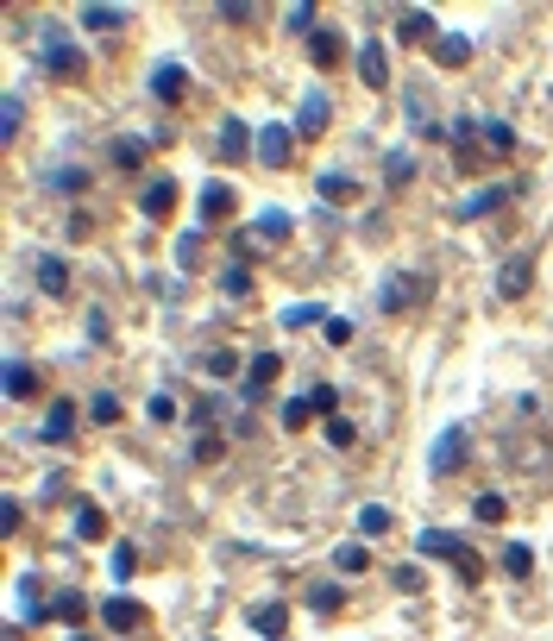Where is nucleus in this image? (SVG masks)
<instances>
[{
    "label": "nucleus",
    "mask_w": 553,
    "mask_h": 641,
    "mask_svg": "<svg viewBox=\"0 0 553 641\" xmlns=\"http://www.w3.org/2000/svg\"><path fill=\"white\" fill-rule=\"evenodd\" d=\"M38 57H44L51 76H82V44L63 25H38Z\"/></svg>",
    "instance_id": "nucleus-1"
},
{
    "label": "nucleus",
    "mask_w": 553,
    "mask_h": 641,
    "mask_svg": "<svg viewBox=\"0 0 553 641\" xmlns=\"http://www.w3.org/2000/svg\"><path fill=\"white\" fill-rule=\"evenodd\" d=\"M415 547H421L427 560H453V566H459V579H478V572H484V560H478L459 534H446V528H421V541H415Z\"/></svg>",
    "instance_id": "nucleus-2"
},
{
    "label": "nucleus",
    "mask_w": 553,
    "mask_h": 641,
    "mask_svg": "<svg viewBox=\"0 0 553 641\" xmlns=\"http://www.w3.org/2000/svg\"><path fill=\"white\" fill-rule=\"evenodd\" d=\"M516 202V183H484L478 195H465L459 208H453V221H484V214H497V208H510Z\"/></svg>",
    "instance_id": "nucleus-3"
},
{
    "label": "nucleus",
    "mask_w": 553,
    "mask_h": 641,
    "mask_svg": "<svg viewBox=\"0 0 553 641\" xmlns=\"http://www.w3.org/2000/svg\"><path fill=\"white\" fill-rule=\"evenodd\" d=\"M465 453H472V434H465V428L453 421V428H446V434L434 440V453H427V466H434V472L446 478V472H465Z\"/></svg>",
    "instance_id": "nucleus-4"
},
{
    "label": "nucleus",
    "mask_w": 553,
    "mask_h": 641,
    "mask_svg": "<svg viewBox=\"0 0 553 641\" xmlns=\"http://www.w3.org/2000/svg\"><path fill=\"white\" fill-rule=\"evenodd\" d=\"M289 145H295V127H289V120H271V127H258V145H252V151H258L265 170H283V164H289Z\"/></svg>",
    "instance_id": "nucleus-5"
},
{
    "label": "nucleus",
    "mask_w": 553,
    "mask_h": 641,
    "mask_svg": "<svg viewBox=\"0 0 553 641\" xmlns=\"http://www.w3.org/2000/svg\"><path fill=\"white\" fill-rule=\"evenodd\" d=\"M359 82L365 89H390V44L384 38H365L359 44Z\"/></svg>",
    "instance_id": "nucleus-6"
},
{
    "label": "nucleus",
    "mask_w": 553,
    "mask_h": 641,
    "mask_svg": "<svg viewBox=\"0 0 553 641\" xmlns=\"http://www.w3.org/2000/svg\"><path fill=\"white\" fill-rule=\"evenodd\" d=\"M145 89H151V101H164V108H176V101L189 95V70H183V63H157Z\"/></svg>",
    "instance_id": "nucleus-7"
},
{
    "label": "nucleus",
    "mask_w": 553,
    "mask_h": 641,
    "mask_svg": "<svg viewBox=\"0 0 553 641\" xmlns=\"http://www.w3.org/2000/svg\"><path fill=\"white\" fill-rule=\"evenodd\" d=\"M70 434H76V402H70V396H57V402L44 409V421H38V440H44V447H63Z\"/></svg>",
    "instance_id": "nucleus-8"
},
{
    "label": "nucleus",
    "mask_w": 553,
    "mask_h": 641,
    "mask_svg": "<svg viewBox=\"0 0 553 641\" xmlns=\"http://www.w3.org/2000/svg\"><path fill=\"white\" fill-rule=\"evenodd\" d=\"M529 283H535V258H529V252H516L503 270H497V296H503V302H522Z\"/></svg>",
    "instance_id": "nucleus-9"
},
{
    "label": "nucleus",
    "mask_w": 553,
    "mask_h": 641,
    "mask_svg": "<svg viewBox=\"0 0 553 641\" xmlns=\"http://www.w3.org/2000/svg\"><path fill=\"white\" fill-rule=\"evenodd\" d=\"M314 132H327V95L321 89H308L295 101V138H314Z\"/></svg>",
    "instance_id": "nucleus-10"
},
{
    "label": "nucleus",
    "mask_w": 553,
    "mask_h": 641,
    "mask_svg": "<svg viewBox=\"0 0 553 641\" xmlns=\"http://www.w3.org/2000/svg\"><path fill=\"white\" fill-rule=\"evenodd\" d=\"M76 25H82V32H114V25H127V6L89 0V6H76Z\"/></svg>",
    "instance_id": "nucleus-11"
},
{
    "label": "nucleus",
    "mask_w": 553,
    "mask_h": 641,
    "mask_svg": "<svg viewBox=\"0 0 553 641\" xmlns=\"http://www.w3.org/2000/svg\"><path fill=\"white\" fill-rule=\"evenodd\" d=\"M170 208H176V183H170V176H151L145 195H138V214H145V221H164Z\"/></svg>",
    "instance_id": "nucleus-12"
},
{
    "label": "nucleus",
    "mask_w": 553,
    "mask_h": 641,
    "mask_svg": "<svg viewBox=\"0 0 553 641\" xmlns=\"http://www.w3.org/2000/svg\"><path fill=\"white\" fill-rule=\"evenodd\" d=\"M101 623H108L114 636H133L138 623H145V604H133V598H108V604H101Z\"/></svg>",
    "instance_id": "nucleus-13"
},
{
    "label": "nucleus",
    "mask_w": 553,
    "mask_h": 641,
    "mask_svg": "<svg viewBox=\"0 0 553 641\" xmlns=\"http://www.w3.org/2000/svg\"><path fill=\"white\" fill-rule=\"evenodd\" d=\"M276 372H283V359H276V353H258V359H252V378H246V390H239V396H246V409H252V402L276 384Z\"/></svg>",
    "instance_id": "nucleus-14"
},
{
    "label": "nucleus",
    "mask_w": 553,
    "mask_h": 641,
    "mask_svg": "<svg viewBox=\"0 0 553 641\" xmlns=\"http://www.w3.org/2000/svg\"><path fill=\"white\" fill-rule=\"evenodd\" d=\"M415 296H421V283H415V277H403V270H397V277H384V289H378L384 315H403V308H409Z\"/></svg>",
    "instance_id": "nucleus-15"
},
{
    "label": "nucleus",
    "mask_w": 553,
    "mask_h": 641,
    "mask_svg": "<svg viewBox=\"0 0 553 641\" xmlns=\"http://www.w3.org/2000/svg\"><path fill=\"white\" fill-rule=\"evenodd\" d=\"M246 145H258V132L246 127L239 114H227V120H220V157H227V164H233V157H246Z\"/></svg>",
    "instance_id": "nucleus-16"
},
{
    "label": "nucleus",
    "mask_w": 553,
    "mask_h": 641,
    "mask_svg": "<svg viewBox=\"0 0 553 641\" xmlns=\"http://www.w3.org/2000/svg\"><path fill=\"white\" fill-rule=\"evenodd\" d=\"M145 151H151V138H138V132H120V138L108 145V164H114V170H138V164H145Z\"/></svg>",
    "instance_id": "nucleus-17"
},
{
    "label": "nucleus",
    "mask_w": 553,
    "mask_h": 641,
    "mask_svg": "<svg viewBox=\"0 0 553 641\" xmlns=\"http://www.w3.org/2000/svg\"><path fill=\"white\" fill-rule=\"evenodd\" d=\"M32 277H38V289H44V296H63V289H70V264H63L57 252L38 258V264H32Z\"/></svg>",
    "instance_id": "nucleus-18"
},
{
    "label": "nucleus",
    "mask_w": 553,
    "mask_h": 641,
    "mask_svg": "<svg viewBox=\"0 0 553 641\" xmlns=\"http://www.w3.org/2000/svg\"><path fill=\"white\" fill-rule=\"evenodd\" d=\"M89 183H95V176H89L82 164H63V170H44V189H51V195H82Z\"/></svg>",
    "instance_id": "nucleus-19"
},
{
    "label": "nucleus",
    "mask_w": 553,
    "mask_h": 641,
    "mask_svg": "<svg viewBox=\"0 0 553 641\" xmlns=\"http://www.w3.org/2000/svg\"><path fill=\"white\" fill-rule=\"evenodd\" d=\"M252 629H258V636L265 641H283V629H289V604H258V610H252Z\"/></svg>",
    "instance_id": "nucleus-20"
},
{
    "label": "nucleus",
    "mask_w": 553,
    "mask_h": 641,
    "mask_svg": "<svg viewBox=\"0 0 553 641\" xmlns=\"http://www.w3.org/2000/svg\"><path fill=\"white\" fill-rule=\"evenodd\" d=\"M465 57H472V38H459V32H440V38H434V63L465 70Z\"/></svg>",
    "instance_id": "nucleus-21"
},
{
    "label": "nucleus",
    "mask_w": 553,
    "mask_h": 641,
    "mask_svg": "<svg viewBox=\"0 0 553 641\" xmlns=\"http://www.w3.org/2000/svg\"><path fill=\"white\" fill-rule=\"evenodd\" d=\"M314 195H321V202H352L359 183H352L346 170H321V176H314Z\"/></svg>",
    "instance_id": "nucleus-22"
},
{
    "label": "nucleus",
    "mask_w": 553,
    "mask_h": 641,
    "mask_svg": "<svg viewBox=\"0 0 553 641\" xmlns=\"http://www.w3.org/2000/svg\"><path fill=\"white\" fill-rule=\"evenodd\" d=\"M195 202H202V221H227V214H233V189H227V183H202Z\"/></svg>",
    "instance_id": "nucleus-23"
},
{
    "label": "nucleus",
    "mask_w": 553,
    "mask_h": 641,
    "mask_svg": "<svg viewBox=\"0 0 553 641\" xmlns=\"http://www.w3.org/2000/svg\"><path fill=\"white\" fill-rule=\"evenodd\" d=\"M276 321H283L289 334H302V327H327V308H321V302H289Z\"/></svg>",
    "instance_id": "nucleus-24"
},
{
    "label": "nucleus",
    "mask_w": 553,
    "mask_h": 641,
    "mask_svg": "<svg viewBox=\"0 0 553 641\" xmlns=\"http://www.w3.org/2000/svg\"><path fill=\"white\" fill-rule=\"evenodd\" d=\"M289 227H295V221H289V214H283V208H265V214H258V221H252V233H258V240H265V246H283V240H289Z\"/></svg>",
    "instance_id": "nucleus-25"
},
{
    "label": "nucleus",
    "mask_w": 553,
    "mask_h": 641,
    "mask_svg": "<svg viewBox=\"0 0 553 641\" xmlns=\"http://www.w3.org/2000/svg\"><path fill=\"white\" fill-rule=\"evenodd\" d=\"M340 51H346V44H340V32H327V25L308 38V57H314V70H333V63H340Z\"/></svg>",
    "instance_id": "nucleus-26"
},
{
    "label": "nucleus",
    "mask_w": 553,
    "mask_h": 641,
    "mask_svg": "<svg viewBox=\"0 0 553 641\" xmlns=\"http://www.w3.org/2000/svg\"><path fill=\"white\" fill-rule=\"evenodd\" d=\"M314 13H321L314 0H295V6L283 13V25H289V38H314V32H321V25H314Z\"/></svg>",
    "instance_id": "nucleus-27"
},
{
    "label": "nucleus",
    "mask_w": 553,
    "mask_h": 641,
    "mask_svg": "<svg viewBox=\"0 0 553 641\" xmlns=\"http://www.w3.org/2000/svg\"><path fill=\"white\" fill-rule=\"evenodd\" d=\"M333 566L352 579V572H365V566H371V547H365V541H340V547H333Z\"/></svg>",
    "instance_id": "nucleus-28"
},
{
    "label": "nucleus",
    "mask_w": 553,
    "mask_h": 641,
    "mask_svg": "<svg viewBox=\"0 0 553 641\" xmlns=\"http://www.w3.org/2000/svg\"><path fill=\"white\" fill-rule=\"evenodd\" d=\"M51 617H57V623H70V629H76V623H82V617H89V598H82V591H57V598H51Z\"/></svg>",
    "instance_id": "nucleus-29"
},
{
    "label": "nucleus",
    "mask_w": 553,
    "mask_h": 641,
    "mask_svg": "<svg viewBox=\"0 0 553 641\" xmlns=\"http://www.w3.org/2000/svg\"><path fill=\"white\" fill-rule=\"evenodd\" d=\"M32 390H38V372H32L25 359H13V365H6V396H13V402H25Z\"/></svg>",
    "instance_id": "nucleus-30"
},
{
    "label": "nucleus",
    "mask_w": 553,
    "mask_h": 641,
    "mask_svg": "<svg viewBox=\"0 0 553 641\" xmlns=\"http://www.w3.org/2000/svg\"><path fill=\"white\" fill-rule=\"evenodd\" d=\"M390 522H397V515L384 510V504H365V510H359V541H378V534H390Z\"/></svg>",
    "instance_id": "nucleus-31"
},
{
    "label": "nucleus",
    "mask_w": 553,
    "mask_h": 641,
    "mask_svg": "<svg viewBox=\"0 0 553 641\" xmlns=\"http://www.w3.org/2000/svg\"><path fill=\"white\" fill-rule=\"evenodd\" d=\"M101 534H108V515L95 504H76V541H101Z\"/></svg>",
    "instance_id": "nucleus-32"
},
{
    "label": "nucleus",
    "mask_w": 553,
    "mask_h": 641,
    "mask_svg": "<svg viewBox=\"0 0 553 641\" xmlns=\"http://www.w3.org/2000/svg\"><path fill=\"white\" fill-rule=\"evenodd\" d=\"M427 32H434V13H427V6H403L397 38H427Z\"/></svg>",
    "instance_id": "nucleus-33"
},
{
    "label": "nucleus",
    "mask_w": 553,
    "mask_h": 641,
    "mask_svg": "<svg viewBox=\"0 0 553 641\" xmlns=\"http://www.w3.org/2000/svg\"><path fill=\"white\" fill-rule=\"evenodd\" d=\"M340 598H346V591H340L333 579H321V585H308V610H321V617H333V610H340Z\"/></svg>",
    "instance_id": "nucleus-34"
},
{
    "label": "nucleus",
    "mask_w": 553,
    "mask_h": 641,
    "mask_svg": "<svg viewBox=\"0 0 553 641\" xmlns=\"http://www.w3.org/2000/svg\"><path fill=\"white\" fill-rule=\"evenodd\" d=\"M384 183H390V189L415 183V157H409V151H390V157H384Z\"/></svg>",
    "instance_id": "nucleus-35"
},
{
    "label": "nucleus",
    "mask_w": 553,
    "mask_h": 641,
    "mask_svg": "<svg viewBox=\"0 0 553 641\" xmlns=\"http://www.w3.org/2000/svg\"><path fill=\"white\" fill-rule=\"evenodd\" d=\"M108 572H114V585H133V572H138V547L133 541L114 547V566H108Z\"/></svg>",
    "instance_id": "nucleus-36"
},
{
    "label": "nucleus",
    "mask_w": 553,
    "mask_h": 641,
    "mask_svg": "<svg viewBox=\"0 0 553 641\" xmlns=\"http://www.w3.org/2000/svg\"><path fill=\"white\" fill-rule=\"evenodd\" d=\"M478 132H484L491 151H516V127L510 120H478Z\"/></svg>",
    "instance_id": "nucleus-37"
},
{
    "label": "nucleus",
    "mask_w": 553,
    "mask_h": 641,
    "mask_svg": "<svg viewBox=\"0 0 553 641\" xmlns=\"http://www.w3.org/2000/svg\"><path fill=\"white\" fill-rule=\"evenodd\" d=\"M220 296H233V302L252 296V270H246V264H227V270H220Z\"/></svg>",
    "instance_id": "nucleus-38"
},
{
    "label": "nucleus",
    "mask_w": 553,
    "mask_h": 641,
    "mask_svg": "<svg viewBox=\"0 0 553 641\" xmlns=\"http://www.w3.org/2000/svg\"><path fill=\"white\" fill-rule=\"evenodd\" d=\"M89 415H95L101 428H114V421H120V396H114V390H95V396H89Z\"/></svg>",
    "instance_id": "nucleus-39"
},
{
    "label": "nucleus",
    "mask_w": 553,
    "mask_h": 641,
    "mask_svg": "<svg viewBox=\"0 0 553 641\" xmlns=\"http://www.w3.org/2000/svg\"><path fill=\"white\" fill-rule=\"evenodd\" d=\"M276 415H283V428L295 434V428H308V421H314V402H308V396H289V402H283Z\"/></svg>",
    "instance_id": "nucleus-40"
},
{
    "label": "nucleus",
    "mask_w": 553,
    "mask_h": 641,
    "mask_svg": "<svg viewBox=\"0 0 553 641\" xmlns=\"http://www.w3.org/2000/svg\"><path fill=\"white\" fill-rule=\"evenodd\" d=\"M503 572H510V579H529V572H535V553H529L522 541H510V547H503Z\"/></svg>",
    "instance_id": "nucleus-41"
},
{
    "label": "nucleus",
    "mask_w": 553,
    "mask_h": 641,
    "mask_svg": "<svg viewBox=\"0 0 553 641\" xmlns=\"http://www.w3.org/2000/svg\"><path fill=\"white\" fill-rule=\"evenodd\" d=\"M472 515H478V522H484V528H497V522H503V515H510V504H503V497H497V491H484V497H478V504H472Z\"/></svg>",
    "instance_id": "nucleus-42"
},
{
    "label": "nucleus",
    "mask_w": 553,
    "mask_h": 641,
    "mask_svg": "<svg viewBox=\"0 0 553 641\" xmlns=\"http://www.w3.org/2000/svg\"><path fill=\"white\" fill-rule=\"evenodd\" d=\"M145 415H151V421H176V396H170V390H151Z\"/></svg>",
    "instance_id": "nucleus-43"
},
{
    "label": "nucleus",
    "mask_w": 553,
    "mask_h": 641,
    "mask_svg": "<svg viewBox=\"0 0 553 641\" xmlns=\"http://www.w3.org/2000/svg\"><path fill=\"white\" fill-rule=\"evenodd\" d=\"M308 402H314V415H340V390H333V384H314V390H308Z\"/></svg>",
    "instance_id": "nucleus-44"
},
{
    "label": "nucleus",
    "mask_w": 553,
    "mask_h": 641,
    "mask_svg": "<svg viewBox=\"0 0 553 641\" xmlns=\"http://www.w3.org/2000/svg\"><path fill=\"white\" fill-rule=\"evenodd\" d=\"M321 334H327V346H346V340H352L359 327H352L346 315H327V327H321Z\"/></svg>",
    "instance_id": "nucleus-45"
},
{
    "label": "nucleus",
    "mask_w": 553,
    "mask_h": 641,
    "mask_svg": "<svg viewBox=\"0 0 553 641\" xmlns=\"http://www.w3.org/2000/svg\"><path fill=\"white\" fill-rule=\"evenodd\" d=\"M202 372H208V378H233V372H239V353H208Z\"/></svg>",
    "instance_id": "nucleus-46"
},
{
    "label": "nucleus",
    "mask_w": 553,
    "mask_h": 641,
    "mask_svg": "<svg viewBox=\"0 0 553 641\" xmlns=\"http://www.w3.org/2000/svg\"><path fill=\"white\" fill-rule=\"evenodd\" d=\"M327 440H333V447H352V440H359V428H352L346 415H327Z\"/></svg>",
    "instance_id": "nucleus-47"
},
{
    "label": "nucleus",
    "mask_w": 553,
    "mask_h": 641,
    "mask_svg": "<svg viewBox=\"0 0 553 641\" xmlns=\"http://www.w3.org/2000/svg\"><path fill=\"white\" fill-rule=\"evenodd\" d=\"M19 120H25V101H19V95H6V101H0V127H6V138L19 132Z\"/></svg>",
    "instance_id": "nucleus-48"
},
{
    "label": "nucleus",
    "mask_w": 553,
    "mask_h": 641,
    "mask_svg": "<svg viewBox=\"0 0 553 641\" xmlns=\"http://www.w3.org/2000/svg\"><path fill=\"white\" fill-rule=\"evenodd\" d=\"M220 447H227V440H220V434H202V440H195V453H189V459H202V466H214V459H220Z\"/></svg>",
    "instance_id": "nucleus-49"
},
{
    "label": "nucleus",
    "mask_w": 553,
    "mask_h": 641,
    "mask_svg": "<svg viewBox=\"0 0 553 641\" xmlns=\"http://www.w3.org/2000/svg\"><path fill=\"white\" fill-rule=\"evenodd\" d=\"M214 13H220V19H227V25H246V19H252V6H246V0H220V6H214Z\"/></svg>",
    "instance_id": "nucleus-50"
},
{
    "label": "nucleus",
    "mask_w": 553,
    "mask_h": 641,
    "mask_svg": "<svg viewBox=\"0 0 553 641\" xmlns=\"http://www.w3.org/2000/svg\"><path fill=\"white\" fill-rule=\"evenodd\" d=\"M195 252H202V240H195V233H183V240H176V264H183V270H195Z\"/></svg>",
    "instance_id": "nucleus-51"
},
{
    "label": "nucleus",
    "mask_w": 553,
    "mask_h": 641,
    "mask_svg": "<svg viewBox=\"0 0 553 641\" xmlns=\"http://www.w3.org/2000/svg\"><path fill=\"white\" fill-rule=\"evenodd\" d=\"M82 334H89V340H108V315H101V308H89V321H82Z\"/></svg>",
    "instance_id": "nucleus-52"
},
{
    "label": "nucleus",
    "mask_w": 553,
    "mask_h": 641,
    "mask_svg": "<svg viewBox=\"0 0 553 641\" xmlns=\"http://www.w3.org/2000/svg\"><path fill=\"white\" fill-rule=\"evenodd\" d=\"M397 591H409V598L421 591V572H415V566H397Z\"/></svg>",
    "instance_id": "nucleus-53"
},
{
    "label": "nucleus",
    "mask_w": 553,
    "mask_h": 641,
    "mask_svg": "<svg viewBox=\"0 0 553 641\" xmlns=\"http://www.w3.org/2000/svg\"><path fill=\"white\" fill-rule=\"evenodd\" d=\"M19 522H25V510H19V504H13V497H6V510H0V528H6V534H13V528H19Z\"/></svg>",
    "instance_id": "nucleus-54"
},
{
    "label": "nucleus",
    "mask_w": 553,
    "mask_h": 641,
    "mask_svg": "<svg viewBox=\"0 0 553 641\" xmlns=\"http://www.w3.org/2000/svg\"><path fill=\"white\" fill-rule=\"evenodd\" d=\"M70 641H95V636H70Z\"/></svg>",
    "instance_id": "nucleus-55"
}]
</instances>
